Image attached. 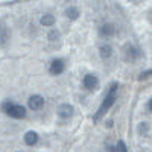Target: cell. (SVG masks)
I'll use <instances>...</instances> for the list:
<instances>
[{
	"label": "cell",
	"instance_id": "1",
	"mask_svg": "<svg viewBox=\"0 0 152 152\" xmlns=\"http://www.w3.org/2000/svg\"><path fill=\"white\" fill-rule=\"evenodd\" d=\"M116 93H117V84H113L111 88H110V91H108V94H107V97L104 99L102 105H100V108H99V111H97V114H96V117H94L96 122L102 117V116H105V113L111 108V105L114 104V100H116Z\"/></svg>",
	"mask_w": 152,
	"mask_h": 152
},
{
	"label": "cell",
	"instance_id": "2",
	"mask_svg": "<svg viewBox=\"0 0 152 152\" xmlns=\"http://www.w3.org/2000/svg\"><path fill=\"white\" fill-rule=\"evenodd\" d=\"M2 108H3V111L8 114V116L12 117V119H23L24 116H26V110H24V107L15 105V104L9 102V100H6Z\"/></svg>",
	"mask_w": 152,
	"mask_h": 152
},
{
	"label": "cell",
	"instance_id": "3",
	"mask_svg": "<svg viewBox=\"0 0 152 152\" xmlns=\"http://www.w3.org/2000/svg\"><path fill=\"white\" fill-rule=\"evenodd\" d=\"M140 56H142V52L137 47H134L131 44H128L125 47V59L126 61H135L137 58H140Z\"/></svg>",
	"mask_w": 152,
	"mask_h": 152
},
{
	"label": "cell",
	"instance_id": "4",
	"mask_svg": "<svg viewBox=\"0 0 152 152\" xmlns=\"http://www.w3.org/2000/svg\"><path fill=\"white\" fill-rule=\"evenodd\" d=\"M28 104H29V108H31V110H40V108L44 105V99H43L41 96L35 94V96H31V97H29Z\"/></svg>",
	"mask_w": 152,
	"mask_h": 152
},
{
	"label": "cell",
	"instance_id": "5",
	"mask_svg": "<svg viewBox=\"0 0 152 152\" xmlns=\"http://www.w3.org/2000/svg\"><path fill=\"white\" fill-rule=\"evenodd\" d=\"M73 114V107L69 105V104H62L58 107V116L62 117V119H69Z\"/></svg>",
	"mask_w": 152,
	"mask_h": 152
},
{
	"label": "cell",
	"instance_id": "6",
	"mask_svg": "<svg viewBox=\"0 0 152 152\" xmlns=\"http://www.w3.org/2000/svg\"><path fill=\"white\" fill-rule=\"evenodd\" d=\"M82 84H84V87L87 88V90H94V88L97 87V78L93 76V75H87L84 78V81H82Z\"/></svg>",
	"mask_w": 152,
	"mask_h": 152
},
{
	"label": "cell",
	"instance_id": "7",
	"mask_svg": "<svg viewBox=\"0 0 152 152\" xmlns=\"http://www.w3.org/2000/svg\"><path fill=\"white\" fill-rule=\"evenodd\" d=\"M64 70V61L62 59H53L50 64V73L52 75H59Z\"/></svg>",
	"mask_w": 152,
	"mask_h": 152
},
{
	"label": "cell",
	"instance_id": "8",
	"mask_svg": "<svg viewBox=\"0 0 152 152\" xmlns=\"http://www.w3.org/2000/svg\"><path fill=\"white\" fill-rule=\"evenodd\" d=\"M114 32H116V28H114L111 23H105V24H102V28H100V35H104V37H113Z\"/></svg>",
	"mask_w": 152,
	"mask_h": 152
},
{
	"label": "cell",
	"instance_id": "9",
	"mask_svg": "<svg viewBox=\"0 0 152 152\" xmlns=\"http://www.w3.org/2000/svg\"><path fill=\"white\" fill-rule=\"evenodd\" d=\"M24 142H26V145H29V146H34L38 142V134L34 132V131L26 132V135H24Z\"/></svg>",
	"mask_w": 152,
	"mask_h": 152
},
{
	"label": "cell",
	"instance_id": "10",
	"mask_svg": "<svg viewBox=\"0 0 152 152\" xmlns=\"http://www.w3.org/2000/svg\"><path fill=\"white\" fill-rule=\"evenodd\" d=\"M41 24H43V26H46V28L53 26V24H55V17H53L52 14H46V15H43V17H41Z\"/></svg>",
	"mask_w": 152,
	"mask_h": 152
},
{
	"label": "cell",
	"instance_id": "11",
	"mask_svg": "<svg viewBox=\"0 0 152 152\" xmlns=\"http://www.w3.org/2000/svg\"><path fill=\"white\" fill-rule=\"evenodd\" d=\"M111 55H113V49H111V46L105 44V46L100 47V56H102L104 59H108Z\"/></svg>",
	"mask_w": 152,
	"mask_h": 152
},
{
	"label": "cell",
	"instance_id": "12",
	"mask_svg": "<svg viewBox=\"0 0 152 152\" xmlns=\"http://www.w3.org/2000/svg\"><path fill=\"white\" fill-rule=\"evenodd\" d=\"M66 15H67L69 18L75 20V18L79 17V11L76 9V8H73V6H70V8H67V11H66Z\"/></svg>",
	"mask_w": 152,
	"mask_h": 152
},
{
	"label": "cell",
	"instance_id": "13",
	"mask_svg": "<svg viewBox=\"0 0 152 152\" xmlns=\"http://www.w3.org/2000/svg\"><path fill=\"white\" fill-rule=\"evenodd\" d=\"M117 152H128V151H126V146H125V143H123L122 140L117 143Z\"/></svg>",
	"mask_w": 152,
	"mask_h": 152
},
{
	"label": "cell",
	"instance_id": "14",
	"mask_svg": "<svg viewBox=\"0 0 152 152\" xmlns=\"http://www.w3.org/2000/svg\"><path fill=\"white\" fill-rule=\"evenodd\" d=\"M149 76H152V70H148V72H143V73L140 75V79H146V78H149Z\"/></svg>",
	"mask_w": 152,
	"mask_h": 152
},
{
	"label": "cell",
	"instance_id": "15",
	"mask_svg": "<svg viewBox=\"0 0 152 152\" xmlns=\"http://www.w3.org/2000/svg\"><path fill=\"white\" fill-rule=\"evenodd\" d=\"M58 37H59V34H58L56 31H53V32H50V34H49V38H50L52 41H55V38H58Z\"/></svg>",
	"mask_w": 152,
	"mask_h": 152
},
{
	"label": "cell",
	"instance_id": "16",
	"mask_svg": "<svg viewBox=\"0 0 152 152\" xmlns=\"http://www.w3.org/2000/svg\"><path fill=\"white\" fill-rule=\"evenodd\" d=\"M149 110H151V111H152V99H151V100H149Z\"/></svg>",
	"mask_w": 152,
	"mask_h": 152
}]
</instances>
